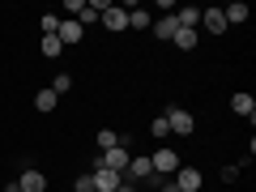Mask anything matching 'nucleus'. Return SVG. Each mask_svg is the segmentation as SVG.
<instances>
[{"label":"nucleus","mask_w":256,"mask_h":192,"mask_svg":"<svg viewBox=\"0 0 256 192\" xmlns=\"http://www.w3.org/2000/svg\"><path fill=\"white\" fill-rule=\"evenodd\" d=\"M222 18H226V26H244V22H248V4H244V0H235V4L222 9Z\"/></svg>","instance_id":"nucleus-14"},{"label":"nucleus","mask_w":256,"mask_h":192,"mask_svg":"<svg viewBox=\"0 0 256 192\" xmlns=\"http://www.w3.org/2000/svg\"><path fill=\"white\" fill-rule=\"evenodd\" d=\"M141 180H154V162H150V154H132L124 166V184H141Z\"/></svg>","instance_id":"nucleus-3"},{"label":"nucleus","mask_w":256,"mask_h":192,"mask_svg":"<svg viewBox=\"0 0 256 192\" xmlns=\"http://www.w3.org/2000/svg\"><path fill=\"white\" fill-rule=\"evenodd\" d=\"M98 22L111 30V34H120V30H128V9H124V4H111V0H102Z\"/></svg>","instance_id":"nucleus-2"},{"label":"nucleus","mask_w":256,"mask_h":192,"mask_svg":"<svg viewBox=\"0 0 256 192\" xmlns=\"http://www.w3.org/2000/svg\"><path fill=\"white\" fill-rule=\"evenodd\" d=\"M175 47H180V52H192V47L201 43V34H196V30H175V38H171Z\"/></svg>","instance_id":"nucleus-15"},{"label":"nucleus","mask_w":256,"mask_h":192,"mask_svg":"<svg viewBox=\"0 0 256 192\" xmlns=\"http://www.w3.org/2000/svg\"><path fill=\"white\" fill-rule=\"evenodd\" d=\"M116 192H137V184H120V188Z\"/></svg>","instance_id":"nucleus-27"},{"label":"nucleus","mask_w":256,"mask_h":192,"mask_svg":"<svg viewBox=\"0 0 256 192\" xmlns=\"http://www.w3.org/2000/svg\"><path fill=\"white\" fill-rule=\"evenodd\" d=\"M230 111L244 116L248 124H256V98H252V94H230Z\"/></svg>","instance_id":"nucleus-9"},{"label":"nucleus","mask_w":256,"mask_h":192,"mask_svg":"<svg viewBox=\"0 0 256 192\" xmlns=\"http://www.w3.org/2000/svg\"><path fill=\"white\" fill-rule=\"evenodd\" d=\"M73 188H77V192H94V184H90V175H77Z\"/></svg>","instance_id":"nucleus-25"},{"label":"nucleus","mask_w":256,"mask_h":192,"mask_svg":"<svg viewBox=\"0 0 256 192\" xmlns=\"http://www.w3.org/2000/svg\"><path fill=\"white\" fill-rule=\"evenodd\" d=\"M18 188H22V192H47V175L38 171V166H26L22 180H18Z\"/></svg>","instance_id":"nucleus-8"},{"label":"nucleus","mask_w":256,"mask_h":192,"mask_svg":"<svg viewBox=\"0 0 256 192\" xmlns=\"http://www.w3.org/2000/svg\"><path fill=\"white\" fill-rule=\"evenodd\" d=\"M196 30H205V34H226V18H222V9H201V26Z\"/></svg>","instance_id":"nucleus-7"},{"label":"nucleus","mask_w":256,"mask_h":192,"mask_svg":"<svg viewBox=\"0 0 256 192\" xmlns=\"http://www.w3.org/2000/svg\"><path fill=\"white\" fill-rule=\"evenodd\" d=\"M150 30H154V38H162V43H171V38H175V30H180V26H175V13H166V18H158V22H154Z\"/></svg>","instance_id":"nucleus-13"},{"label":"nucleus","mask_w":256,"mask_h":192,"mask_svg":"<svg viewBox=\"0 0 256 192\" xmlns=\"http://www.w3.org/2000/svg\"><path fill=\"white\" fill-rule=\"evenodd\" d=\"M60 52H64V43H60V38H56V34H43V56H47V60H56Z\"/></svg>","instance_id":"nucleus-19"},{"label":"nucleus","mask_w":256,"mask_h":192,"mask_svg":"<svg viewBox=\"0 0 256 192\" xmlns=\"http://www.w3.org/2000/svg\"><path fill=\"white\" fill-rule=\"evenodd\" d=\"M86 9V0H64V18H73L77 22V13Z\"/></svg>","instance_id":"nucleus-23"},{"label":"nucleus","mask_w":256,"mask_h":192,"mask_svg":"<svg viewBox=\"0 0 256 192\" xmlns=\"http://www.w3.org/2000/svg\"><path fill=\"white\" fill-rule=\"evenodd\" d=\"M150 137H154V141L171 137V128H166V120H162V116H154V120H150Z\"/></svg>","instance_id":"nucleus-21"},{"label":"nucleus","mask_w":256,"mask_h":192,"mask_svg":"<svg viewBox=\"0 0 256 192\" xmlns=\"http://www.w3.org/2000/svg\"><path fill=\"white\" fill-rule=\"evenodd\" d=\"M128 158H132V154H128L124 146H116V150H107V154H102L98 162L107 166V171H120V175H124V166H128Z\"/></svg>","instance_id":"nucleus-11"},{"label":"nucleus","mask_w":256,"mask_h":192,"mask_svg":"<svg viewBox=\"0 0 256 192\" xmlns=\"http://www.w3.org/2000/svg\"><path fill=\"white\" fill-rule=\"evenodd\" d=\"M60 30V13H43V34H56Z\"/></svg>","instance_id":"nucleus-22"},{"label":"nucleus","mask_w":256,"mask_h":192,"mask_svg":"<svg viewBox=\"0 0 256 192\" xmlns=\"http://www.w3.org/2000/svg\"><path fill=\"white\" fill-rule=\"evenodd\" d=\"M239 180V166H222V184H235Z\"/></svg>","instance_id":"nucleus-24"},{"label":"nucleus","mask_w":256,"mask_h":192,"mask_svg":"<svg viewBox=\"0 0 256 192\" xmlns=\"http://www.w3.org/2000/svg\"><path fill=\"white\" fill-rule=\"evenodd\" d=\"M146 26H154V18L146 9H128V30H146Z\"/></svg>","instance_id":"nucleus-16"},{"label":"nucleus","mask_w":256,"mask_h":192,"mask_svg":"<svg viewBox=\"0 0 256 192\" xmlns=\"http://www.w3.org/2000/svg\"><path fill=\"white\" fill-rule=\"evenodd\" d=\"M56 38H60L64 47H77V43H82V26H77L73 18H60V30H56Z\"/></svg>","instance_id":"nucleus-10"},{"label":"nucleus","mask_w":256,"mask_h":192,"mask_svg":"<svg viewBox=\"0 0 256 192\" xmlns=\"http://www.w3.org/2000/svg\"><path fill=\"white\" fill-rule=\"evenodd\" d=\"M158 192H180V188H175V184H162V180H158Z\"/></svg>","instance_id":"nucleus-26"},{"label":"nucleus","mask_w":256,"mask_h":192,"mask_svg":"<svg viewBox=\"0 0 256 192\" xmlns=\"http://www.w3.org/2000/svg\"><path fill=\"white\" fill-rule=\"evenodd\" d=\"M90 184H94V192H116L120 184H124V175H120V171H107L102 162H94V171H90Z\"/></svg>","instance_id":"nucleus-4"},{"label":"nucleus","mask_w":256,"mask_h":192,"mask_svg":"<svg viewBox=\"0 0 256 192\" xmlns=\"http://www.w3.org/2000/svg\"><path fill=\"white\" fill-rule=\"evenodd\" d=\"M171 184H175L180 192H201V184H205V180H201V171H196V166H180Z\"/></svg>","instance_id":"nucleus-6"},{"label":"nucleus","mask_w":256,"mask_h":192,"mask_svg":"<svg viewBox=\"0 0 256 192\" xmlns=\"http://www.w3.org/2000/svg\"><path fill=\"white\" fill-rule=\"evenodd\" d=\"M94 141H98V150L107 154V150L120 146V132H116V128H98V137H94Z\"/></svg>","instance_id":"nucleus-17"},{"label":"nucleus","mask_w":256,"mask_h":192,"mask_svg":"<svg viewBox=\"0 0 256 192\" xmlns=\"http://www.w3.org/2000/svg\"><path fill=\"white\" fill-rule=\"evenodd\" d=\"M162 120H166V128H171L175 137H192V132H196V120H192V111H184V107H166Z\"/></svg>","instance_id":"nucleus-1"},{"label":"nucleus","mask_w":256,"mask_h":192,"mask_svg":"<svg viewBox=\"0 0 256 192\" xmlns=\"http://www.w3.org/2000/svg\"><path fill=\"white\" fill-rule=\"evenodd\" d=\"M47 90H52L56 98H60V94H68V90H73V77H68V73H56V77H52V86H47Z\"/></svg>","instance_id":"nucleus-18"},{"label":"nucleus","mask_w":256,"mask_h":192,"mask_svg":"<svg viewBox=\"0 0 256 192\" xmlns=\"http://www.w3.org/2000/svg\"><path fill=\"white\" fill-rule=\"evenodd\" d=\"M56 102H60V98H56L52 90H38V94H34V107H38V111H56Z\"/></svg>","instance_id":"nucleus-20"},{"label":"nucleus","mask_w":256,"mask_h":192,"mask_svg":"<svg viewBox=\"0 0 256 192\" xmlns=\"http://www.w3.org/2000/svg\"><path fill=\"white\" fill-rule=\"evenodd\" d=\"M150 162H154V175H158V180L180 171V154H175V150H154V154H150Z\"/></svg>","instance_id":"nucleus-5"},{"label":"nucleus","mask_w":256,"mask_h":192,"mask_svg":"<svg viewBox=\"0 0 256 192\" xmlns=\"http://www.w3.org/2000/svg\"><path fill=\"white\" fill-rule=\"evenodd\" d=\"M175 26L180 30H196L201 26V9H196V4H184V9L175 13Z\"/></svg>","instance_id":"nucleus-12"},{"label":"nucleus","mask_w":256,"mask_h":192,"mask_svg":"<svg viewBox=\"0 0 256 192\" xmlns=\"http://www.w3.org/2000/svg\"><path fill=\"white\" fill-rule=\"evenodd\" d=\"M0 192H22V188H18V184H4V188H0Z\"/></svg>","instance_id":"nucleus-28"}]
</instances>
